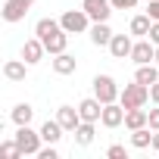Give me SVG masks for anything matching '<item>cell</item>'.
Segmentation results:
<instances>
[{"label": "cell", "mask_w": 159, "mask_h": 159, "mask_svg": "<svg viewBox=\"0 0 159 159\" xmlns=\"http://www.w3.org/2000/svg\"><path fill=\"white\" fill-rule=\"evenodd\" d=\"M34 34L44 41L47 53L56 56V53H66V44H69V31L59 25V19H38L34 25Z\"/></svg>", "instance_id": "1"}, {"label": "cell", "mask_w": 159, "mask_h": 159, "mask_svg": "<svg viewBox=\"0 0 159 159\" xmlns=\"http://www.w3.org/2000/svg\"><path fill=\"white\" fill-rule=\"evenodd\" d=\"M59 25L69 31V34H84V31H91V16L84 13V7L81 10H66L62 16H59Z\"/></svg>", "instance_id": "2"}, {"label": "cell", "mask_w": 159, "mask_h": 159, "mask_svg": "<svg viewBox=\"0 0 159 159\" xmlns=\"http://www.w3.org/2000/svg\"><path fill=\"white\" fill-rule=\"evenodd\" d=\"M91 84H94V97H97L103 106H106V103H116L119 94H122V88L116 84V78H112V75H94V81H91Z\"/></svg>", "instance_id": "3"}, {"label": "cell", "mask_w": 159, "mask_h": 159, "mask_svg": "<svg viewBox=\"0 0 159 159\" xmlns=\"http://www.w3.org/2000/svg\"><path fill=\"white\" fill-rule=\"evenodd\" d=\"M147 100H150V88H147V84H140V81H134V84H125V88H122V94H119V103H122L125 109L147 106Z\"/></svg>", "instance_id": "4"}, {"label": "cell", "mask_w": 159, "mask_h": 159, "mask_svg": "<svg viewBox=\"0 0 159 159\" xmlns=\"http://www.w3.org/2000/svg\"><path fill=\"white\" fill-rule=\"evenodd\" d=\"M16 143L22 147V153L25 156H38V150H41V143H44V137H41V131H31V125H16Z\"/></svg>", "instance_id": "5"}, {"label": "cell", "mask_w": 159, "mask_h": 159, "mask_svg": "<svg viewBox=\"0 0 159 159\" xmlns=\"http://www.w3.org/2000/svg\"><path fill=\"white\" fill-rule=\"evenodd\" d=\"M131 59L137 66H147V62H156V44L150 38H137L134 47H131Z\"/></svg>", "instance_id": "6"}, {"label": "cell", "mask_w": 159, "mask_h": 159, "mask_svg": "<svg viewBox=\"0 0 159 159\" xmlns=\"http://www.w3.org/2000/svg\"><path fill=\"white\" fill-rule=\"evenodd\" d=\"M56 122L66 128V134H75V128L81 125L84 119H81V112H78V106H69V103H62V106L56 109Z\"/></svg>", "instance_id": "7"}, {"label": "cell", "mask_w": 159, "mask_h": 159, "mask_svg": "<svg viewBox=\"0 0 159 159\" xmlns=\"http://www.w3.org/2000/svg\"><path fill=\"white\" fill-rule=\"evenodd\" d=\"M81 7L91 16V22H109V16H112V3L109 0H81Z\"/></svg>", "instance_id": "8"}, {"label": "cell", "mask_w": 159, "mask_h": 159, "mask_svg": "<svg viewBox=\"0 0 159 159\" xmlns=\"http://www.w3.org/2000/svg\"><path fill=\"white\" fill-rule=\"evenodd\" d=\"M44 53H47V47H44V41L34 34V38H28V41L22 44V53H19V56H22L28 66H38V62L44 59Z\"/></svg>", "instance_id": "9"}, {"label": "cell", "mask_w": 159, "mask_h": 159, "mask_svg": "<svg viewBox=\"0 0 159 159\" xmlns=\"http://www.w3.org/2000/svg\"><path fill=\"white\" fill-rule=\"evenodd\" d=\"M125 106L116 100V103H106L103 106V116H100V125L103 128H119V125H125Z\"/></svg>", "instance_id": "10"}, {"label": "cell", "mask_w": 159, "mask_h": 159, "mask_svg": "<svg viewBox=\"0 0 159 159\" xmlns=\"http://www.w3.org/2000/svg\"><path fill=\"white\" fill-rule=\"evenodd\" d=\"M131 47H134L131 34H112V41H109L112 59H131Z\"/></svg>", "instance_id": "11"}, {"label": "cell", "mask_w": 159, "mask_h": 159, "mask_svg": "<svg viewBox=\"0 0 159 159\" xmlns=\"http://www.w3.org/2000/svg\"><path fill=\"white\" fill-rule=\"evenodd\" d=\"M25 72H28V62H25V59H7V62H3V78L13 81V84L25 81Z\"/></svg>", "instance_id": "12"}, {"label": "cell", "mask_w": 159, "mask_h": 159, "mask_svg": "<svg viewBox=\"0 0 159 159\" xmlns=\"http://www.w3.org/2000/svg\"><path fill=\"white\" fill-rule=\"evenodd\" d=\"M88 34H91V44H94V47H109V41H112L116 31L109 28V22H94Z\"/></svg>", "instance_id": "13"}, {"label": "cell", "mask_w": 159, "mask_h": 159, "mask_svg": "<svg viewBox=\"0 0 159 159\" xmlns=\"http://www.w3.org/2000/svg\"><path fill=\"white\" fill-rule=\"evenodd\" d=\"M78 112H81L84 122H100V116H103V103H100L97 97H88V100L78 103Z\"/></svg>", "instance_id": "14"}, {"label": "cell", "mask_w": 159, "mask_h": 159, "mask_svg": "<svg viewBox=\"0 0 159 159\" xmlns=\"http://www.w3.org/2000/svg\"><path fill=\"white\" fill-rule=\"evenodd\" d=\"M25 13H28V10L19 3V0H3V10H0L3 22H10V25H13V22H22V19H25Z\"/></svg>", "instance_id": "15"}, {"label": "cell", "mask_w": 159, "mask_h": 159, "mask_svg": "<svg viewBox=\"0 0 159 159\" xmlns=\"http://www.w3.org/2000/svg\"><path fill=\"white\" fill-rule=\"evenodd\" d=\"M143 125H150V112H147L143 106L125 112V128H128V131H137V128H143Z\"/></svg>", "instance_id": "16"}, {"label": "cell", "mask_w": 159, "mask_h": 159, "mask_svg": "<svg viewBox=\"0 0 159 159\" xmlns=\"http://www.w3.org/2000/svg\"><path fill=\"white\" fill-rule=\"evenodd\" d=\"M62 134H66V128H62L56 119H47V122L41 125V137H44V143H59Z\"/></svg>", "instance_id": "17"}, {"label": "cell", "mask_w": 159, "mask_h": 159, "mask_svg": "<svg viewBox=\"0 0 159 159\" xmlns=\"http://www.w3.org/2000/svg\"><path fill=\"white\" fill-rule=\"evenodd\" d=\"M94 134H97V122H81L75 128V143L78 147H91L94 143Z\"/></svg>", "instance_id": "18"}, {"label": "cell", "mask_w": 159, "mask_h": 159, "mask_svg": "<svg viewBox=\"0 0 159 159\" xmlns=\"http://www.w3.org/2000/svg\"><path fill=\"white\" fill-rule=\"evenodd\" d=\"M75 69H78V62H75L72 53H56V56H53V72H56V75H72Z\"/></svg>", "instance_id": "19"}, {"label": "cell", "mask_w": 159, "mask_h": 159, "mask_svg": "<svg viewBox=\"0 0 159 159\" xmlns=\"http://www.w3.org/2000/svg\"><path fill=\"white\" fill-rule=\"evenodd\" d=\"M134 81H140V84H153V81H159V66L156 62H147V66H137V72H134Z\"/></svg>", "instance_id": "20"}, {"label": "cell", "mask_w": 159, "mask_h": 159, "mask_svg": "<svg viewBox=\"0 0 159 159\" xmlns=\"http://www.w3.org/2000/svg\"><path fill=\"white\" fill-rule=\"evenodd\" d=\"M150 25H153V19H150V13H140V16H134V19H131V25H128V31H131L134 38H147V34H150Z\"/></svg>", "instance_id": "21"}, {"label": "cell", "mask_w": 159, "mask_h": 159, "mask_svg": "<svg viewBox=\"0 0 159 159\" xmlns=\"http://www.w3.org/2000/svg\"><path fill=\"white\" fill-rule=\"evenodd\" d=\"M131 147H134V150H147V147H153V128L143 125V128L131 131Z\"/></svg>", "instance_id": "22"}, {"label": "cell", "mask_w": 159, "mask_h": 159, "mask_svg": "<svg viewBox=\"0 0 159 159\" xmlns=\"http://www.w3.org/2000/svg\"><path fill=\"white\" fill-rule=\"evenodd\" d=\"M10 119H13L16 125H31V119H34L31 103H16V106H13V112H10Z\"/></svg>", "instance_id": "23"}, {"label": "cell", "mask_w": 159, "mask_h": 159, "mask_svg": "<svg viewBox=\"0 0 159 159\" xmlns=\"http://www.w3.org/2000/svg\"><path fill=\"white\" fill-rule=\"evenodd\" d=\"M0 156H3V159H22L25 153H22V147L16 143V137H13V140H3V143H0Z\"/></svg>", "instance_id": "24"}, {"label": "cell", "mask_w": 159, "mask_h": 159, "mask_svg": "<svg viewBox=\"0 0 159 159\" xmlns=\"http://www.w3.org/2000/svg\"><path fill=\"white\" fill-rule=\"evenodd\" d=\"M38 159H59V150H56V143H47V147H41V150H38Z\"/></svg>", "instance_id": "25"}, {"label": "cell", "mask_w": 159, "mask_h": 159, "mask_svg": "<svg viewBox=\"0 0 159 159\" xmlns=\"http://www.w3.org/2000/svg\"><path fill=\"white\" fill-rule=\"evenodd\" d=\"M106 156H109V159H125V156H128V150H125L122 143H112V147L106 150Z\"/></svg>", "instance_id": "26"}, {"label": "cell", "mask_w": 159, "mask_h": 159, "mask_svg": "<svg viewBox=\"0 0 159 159\" xmlns=\"http://www.w3.org/2000/svg\"><path fill=\"white\" fill-rule=\"evenodd\" d=\"M112 10H134L137 7V0H109Z\"/></svg>", "instance_id": "27"}, {"label": "cell", "mask_w": 159, "mask_h": 159, "mask_svg": "<svg viewBox=\"0 0 159 159\" xmlns=\"http://www.w3.org/2000/svg\"><path fill=\"white\" fill-rule=\"evenodd\" d=\"M147 13H150V19H153V22H159V0H150Z\"/></svg>", "instance_id": "28"}, {"label": "cell", "mask_w": 159, "mask_h": 159, "mask_svg": "<svg viewBox=\"0 0 159 159\" xmlns=\"http://www.w3.org/2000/svg\"><path fill=\"white\" fill-rule=\"evenodd\" d=\"M150 128H153V131H159V106H156V109H150Z\"/></svg>", "instance_id": "29"}, {"label": "cell", "mask_w": 159, "mask_h": 159, "mask_svg": "<svg viewBox=\"0 0 159 159\" xmlns=\"http://www.w3.org/2000/svg\"><path fill=\"white\" fill-rule=\"evenodd\" d=\"M147 38H150L156 47H159V22H153V25H150V34H147Z\"/></svg>", "instance_id": "30"}, {"label": "cell", "mask_w": 159, "mask_h": 159, "mask_svg": "<svg viewBox=\"0 0 159 159\" xmlns=\"http://www.w3.org/2000/svg\"><path fill=\"white\" fill-rule=\"evenodd\" d=\"M150 100L159 106V81H153V84H150Z\"/></svg>", "instance_id": "31"}, {"label": "cell", "mask_w": 159, "mask_h": 159, "mask_svg": "<svg viewBox=\"0 0 159 159\" xmlns=\"http://www.w3.org/2000/svg\"><path fill=\"white\" fill-rule=\"evenodd\" d=\"M153 150L159 153V131H153Z\"/></svg>", "instance_id": "32"}, {"label": "cell", "mask_w": 159, "mask_h": 159, "mask_svg": "<svg viewBox=\"0 0 159 159\" xmlns=\"http://www.w3.org/2000/svg\"><path fill=\"white\" fill-rule=\"evenodd\" d=\"M19 3H22L25 10H31V7H34V0H19Z\"/></svg>", "instance_id": "33"}, {"label": "cell", "mask_w": 159, "mask_h": 159, "mask_svg": "<svg viewBox=\"0 0 159 159\" xmlns=\"http://www.w3.org/2000/svg\"><path fill=\"white\" fill-rule=\"evenodd\" d=\"M156 66H159V47H156Z\"/></svg>", "instance_id": "34"}]
</instances>
